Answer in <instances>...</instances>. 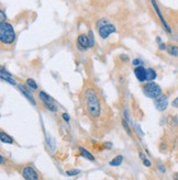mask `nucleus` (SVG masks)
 <instances>
[{"instance_id":"nucleus-1","label":"nucleus","mask_w":178,"mask_h":180,"mask_svg":"<svg viewBox=\"0 0 178 180\" xmlns=\"http://www.w3.org/2000/svg\"><path fill=\"white\" fill-rule=\"evenodd\" d=\"M84 98H85L86 102V109L87 112L90 114V117L97 119L100 117L101 113V104H100V100L98 97L97 92L91 88H88L84 91Z\"/></svg>"},{"instance_id":"nucleus-2","label":"nucleus","mask_w":178,"mask_h":180,"mask_svg":"<svg viewBox=\"0 0 178 180\" xmlns=\"http://www.w3.org/2000/svg\"><path fill=\"white\" fill-rule=\"evenodd\" d=\"M0 41L3 44L10 45L16 41V31L11 23H0Z\"/></svg>"},{"instance_id":"nucleus-3","label":"nucleus","mask_w":178,"mask_h":180,"mask_svg":"<svg viewBox=\"0 0 178 180\" xmlns=\"http://www.w3.org/2000/svg\"><path fill=\"white\" fill-rule=\"evenodd\" d=\"M98 29V33H99V36L104 40L108 38V36L110 34H113L117 32V28L115 25H113L112 23L109 22L108 19L106 18H102V19H99L97 21V24H96Z\"/></svg>"},{"instance_id":"nucleus-4","label":"nucleus","mask_w":178,"mask_h":180,"mask_svg":"<svg viewBox=\"0 0 178 180\" xmlns=\"http://www.w3.org/2000/svg\"><path fill=\"white\" fill-rule=\"evenodd\" d=\"M142 90L144 96H146L147 98H151V99H156V98L162 96V88H160V85H157L154 81L146 82L143 86Z\"/></svg>"},{"instance_id":"nucleus-5","label":"nucleus","mask_w":178,"mask_h":180,"mask_svg":"<svg viewBox=\"0 0 178 180\" xmlns=\"http://www.w3.org/2000/svg\"><path fill=\"white\" fill-rule=\"evenodd\" d=\"M38 98H40L42 103L44 104V107H45L48 111H51V112H56V111L58 110L54 100H53L52 97L48 96L45 91H40V92H38Z\"/></svg>"},{"instance_id":"nucleus-6","label":"nucleus","mask_w":178,"mask_h":180,"mask_svg":"<svg viewBox=\"0 0 178 180\" xmlns=\"http://www.w3.org/2000/svg\"><path fill=\"white\" fill-rule=\"evenodd\" d=\"M151 3H152V7H153L154 11H155V13L157 14L158 19H160V23H162V24H163V27H164L165 31H166L167 33H169V34H170V33H171V28H170V25L168 24V22H167V21L165 20L164 16H163L162 11H160V7H158L157 2H156V0H151Z\"/></svg>"},{"instance_id":"nucleus-7","label":"nucleus","mask_w":178,"mask_h":180,"mask_svg":"<svg viewBox=\"0 0 178 180\" xmlns=\"http://www.w3.org/2000/svg\"><path fill=\"white\" fill-rule=\"evenodd\" d=\"M154 106H155L156 110L160 111V112L165 111L168 107V96L162 95L160 97L154 99Z\"/></svg>"},{"instance_id":"nucleus-8","label":"nucleus","mask_w":178,"mask_h":180,"mask_svg":"<svg viewBox=\"0 0 178 180\" xmlns=\"http://www.w3.org/2000/svg\"><path fill=\"white\" fill-rule=\"evenodd\" d=\"M22 177L24 180H38V175L32 166H25L22 169Z\"/></svg>"},{"instance_id":"nucleus-9","label":"nucleus","mask_w":178,"mask_h":180,"mask_svg":"<svg viewBox=\"0 0 178 180\" xmlns=\"http://www.w3.org/2000/svg\"><path fill=\"white\" fill-rule=\"evenodd\" d=\"M17 87H18V89L20 90V92L22 93L25 98H27L28 101L35 107L36 106V101H35V99H34L33 95H32V90L29 89V88H27L25 86H23V85H18Z\"/></svg>"},{"instance_id":"nucleus-10","label":"nucleus","mask_w":178,"mask_h":180,"mask_svg":"<svg viewBox=\"0 0 178 180\" xmlns=\"http://www.w3.org/2000/svg\"><path fill=\"white\" fill-rule=\"evenodd\" d=\"M77 48L80 51H86L90 48L87 34H80V35H78V38H77Z\"/></svg>"},{"instance_id":"nucleus-11","label":"nucleus","mask_w":178,"mask_h":180,"mask_svg":"<svg viewBox=\"0 0 178 180\" xmlns=\"http://www.w3.org/2000/svg\"><path fill=\"white\" fill-rule=\"evenodd\" d=\"M134 76L136 77L139 82H145L146 81V68L143 66H138L134 69Z\"/></svg>"},{"instance_id":"nucleus-12","label":"nucleus","mask_w":178,"mask_h":180,"mask_svg":"<svg viewBox=\"0 0 178 180\" xmlns=\"http://www.w3.org/2000/svg\"><path fill=\"white\" fill-rule=\"evenodd\" d=\"M0 77H1V80L5 81V82H8L12 86H18L17 83V80L12 77V75L10 74L9 72L5 70L3 68H1V72H0Z\"/></svg>"},{"instance_id":"nucleus-13","label":"nucleus","mask_w":178,"mask_h":180,"mask_svg":"<svg viewBox=\"0 0 178 180\" xmlns=\"http://www.w3.org/2000/svg\"><path fill=\"white\" fill-rule=\"evenodd\" d=\"M78 151H79L80 155L83 156L84 158H86V159H88V160H90V162H95V156H94L93 154L90 153V152H88L87 149L85 148V147L80 146L78 148Z\"/></svg>"},{"instance_id":"nucleus-14","label":"nucleus","mask_w":178,"mask_h":180,"mask_svg":"<svg viewBox=\"0 0 178 180\" xmlns=\"http://www.w3.org/2000/svg\"><path fill=\"white\" fill-rule=\"evenodd\" d=\"M157 78V72L154 68H147L146 69V81H153Z\"/></svg>"},{"instance_id":"nucleus-15","label":"nucleus","mask_w":178,"mask_h":180,"mask_svg":"<svg viewBox=\"0 0 178 180\" xmlns=\"http://www.w3.org/2000/svg\"><path fill=\"white\" fill-rule=\"evenodd\" d=\"M167 53L173 57H178V46L175 44L167 45Z\"/></svg>"},{"instance_id":"nucleus-16","label":"nucleus","mask_w":178,"mask_h":180,"mask_svg":"<svg viewBox=\"0 0 178 180\" xmlns=\"http://www.w3.org/2000/svg\"><path fill=\"white\" fill-rule=\"evenodd\" d=\"M0 141H1V143H5V144H13V138L5 132L0 133Z\"/></svg>"},{"instance_id":"nucleus-17","label":"nucleus","mask_w":178,"mask_h":180,"mask_svg":"<svg viewBox=\"0 0 178 180\" xmlns=\"http://www.w3.org/2000/svg\"><path fill=\"white\" fill-rule=\"evenodd\" d=\"M122 162H123V156L119 155L117 156V157H114L112 160H110L109 162V165L110 166H113V167H118L120 166V165H122Z\"/></svg>"},{"instance_id":"nucleus-18","label":"nucleus","mask_w":178,"mask_h":180,"mask_svg":"<svg viewBox=\"0 0 178 180\" xmlns=\"http://www.w3.org/2000/svg\"><path fill=\"white\" fill-rule=\"evenodd\" d=\"M25 83H27V86H28V88H29V89H31V90H38V83H36V81L34 80V79L28 78L27 81H25Z\"/></svg>"},{"instance_id":"nucleus-19","label":"nucleus","mask_w":178,"mask_h":180,"mask_svg":"<svg viewBox=\"0 0 178 180\" xmlns=\"http://www.w3.org/2000/svg\"><path fill=\"white\" fill-rule=\"evenodd\" d=\"M88 40H89V45H90V48H94L95 46V34L91 30L88 31Z\"/></svg>"},{"instance_id":"nucleus-20","label":"nucleus","mask_w":178,"mask_h":180,"mask_svg":"<svg viewBox=\"0 0 178 180\" xmlns=\"http://www.w3.org/2000/svg\"><path fill=\"white\" fill-rule=\"evenodd\" d=\"M140 158L143 160V165H144V166H146V167H151L152 166L151 160H150L149 158L145 157V156L143 155V153H140Z\"/></svg>"},{"instance_id":"nucleus-21","label":"nucleus","mask_w":178,"mask_h":180,"mask_svg":"<svg viewBox=\"0 0 178 180\" xmlns=\"http://www.w3.org/2000/svg\"><path fill=\"white\" fill-rule=\"evenodd\" d=\"M81 172V170L79 169H72V170H67L66 171V175L69 176V177H73V176H77Z\"/></svg>"},{"instance_id":"nucleus-22","label":"nucleus","mask_w":178,"mask_h":180,"mask_svg":"<svg viewBox=\"0 0 178 180\" xmlns=\"http://www.w3.org/2000/svg\"><path fill=\"white\" fill-rule=\"evenodd\" d=\"M122 125H123V128H125V131H126V133H128L129 135H132V132H131V128H130V126H129V122L128 121H125V120H122Z\"/></svg>"},{"instance_id":"nucleus-23","label":"nucleus","mask_w":178,"mask_h":180,"mask_svg":"<svg viewBox=\"0 0 178 180\" xmlns=\"http://www.w3.org/2000/svg\"><path fill=\"white\" fill-rule=\"evenodd\" d=\"M6 19H7V17H6V14H5V11L1 9V10H0V23L7 22V21H6Z\"/></svg>"},{"instance_id":"nucleus-24","label":"nucleus","mask_w":178,"mask_h":180,"mask_svg":"<svg viewBox=\"0 0 178 180\" xmlns=\"http://www.w3.org/2000/svg\"><path fill=\"white\" fill-rule=\"evenodd\" d=\"M132 64L134 66H135V67H138V66H143L142 64H143V62L141 61V59H139V58H135V59H133L132 61Z\"/></svg>"},{"instance_id":"nucleus-25","label":"nucleus","mask_w":178,"mask_h":180,"mask_svg":"<svg viewBox=\"0 0 178 180\" xmlns=\"http://www.w3.org/2000/svg\"><path fill=\"white\" fill-rule=\"evenodd\" d=\"M158 50L160 51H166L167 50V45L165 44V43H160V44H158Z\"/></svg>"},{"instance_id":"nucleus-26","label":"nucleus","mask_w":178,"mask_h":180,"mask_svg":"<svg viewBox=\"0 0 178 180\" xmlns=\"http://www.w3.org/2000/svg\"><path fill=\"white\" fill-rule=\"evenodd\" d=\"M171 106H173V108L178 109V97L175 98V99L173 100V102H171Z\"/></svg>"},{"instance_id":"nucleus-27","label":"nucleus","mask_w":178,"mask_h":180,"mask_svg":"<svg viewBox=\"0 0 178 180\" xmlns=\"http://www.w3.org/2000/svg\"><path fill=\"white\" fill-rule=\"evenodd\" d=\"M62 118H63L64 120H65L66 122H69V120H70V118H69V114H68V113H63V114H62Z\"/></svg>"},{"instance_id":"nucleus-28","label":"nucleus","mask_w":178,"mask_h":180,"mask_svg":"<svg viewBox=\"0 0 178 180\" xmlns=\"http://www.w3.org/2000/svg\"><path fill=\"white\" fill-rule=\"evenodd\" d=\"M123 115H124V120L125 121H130V117H129V111L128 110H124V112H123Z\"/></svg>"},{"instance_id":"nucleus-29","label":"nucleus","mask_w":178,"mask_h":180,"mask_svg":"<svg viewBox=\"0 0 178 180\" xmlns=\"http://www.w3.org/2000/svg\"><path fill=\"white\" fill-rule=\"evenodd\" d=\"M135 128H136V131L140 133L141 136H143V135H144V133H143V131L141 130V128H140V125H139V124H135Z\"/></svg>"},{"instance_id":"nucleus-30","label":"nucleus","mask_w":178,"mask_h":180,"mask_svg":"<svg viewBox=\"0 0 178 180\" xmlns=\"http://www.w3.org/2000/svg\"><path fill=\"white\" fill-rule=\"evenodd\" d=\"M120 58L122 59L123 62H128L129 61V56H126L125 54H122V55H120Z\"/></svg>"},{"instance_id":"nucleus-31","label":"nucleus","mask_w":178,"mask_h":180,"mask_svg":"<svg viewBox=\"0 0 178 180\" xmlns=\"http://www.w3.org/2000/svg\"><path fill=\"white\" fill-rule=\"evenodd\" d=\"M158 168H160V170L162 171V172H166V167L163 166V165H158Z\"/></svg>"},{"instance_id":"nucleus-32","label":"nucleus","mask_w":178,"mask_h":180,"mask_svg":"<svg viewBox=\"0 0 178 180\" xmlns=\"http://www.w3.org/2000/svg\"><path fill=\"white\" fill-rule=\"evenodd\" d=\"M104 147H106V148H108V149H110L111 147H112V144H111L110 142H106V143H104Z\"/></svg>"},{"instance_id":"nucleus-33","label":"nucleus","mask_w":178,"mask_h":180,"mask_svg":"<svg viewBox=\"0 0 178 180\" xmlns=\"http://www.w3.org/2000/svg\"><path fill=\"white\" fill-rule=\"evenodd\" d=\"M156 42H157L158 44H160V43H162V40H160V36H157V38H156Z\"/></svg>"},{"instance_id":"nucleus-34","label":"nucleus","mask_w":178,"mask_h":180,"mask_svg":"<svg viewBox=\"0 0 178 180\" xmlns=\"http://www.w3.org/2000/svg\"><path fill=\"white\" fill-rule=\"evenodd\" d=\"M3 162H5V158H3V156H1V162H1V164H3Z\"/></svg>"}]
</instances>
